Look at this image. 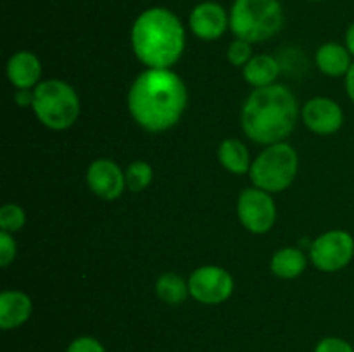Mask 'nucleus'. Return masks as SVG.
Returning a JSON list of instances; mask_svg holds the SVG:
<instances>
[{
    "label": "nucleus",
    "mask_w": 354,
    "mask_h": 352,
    "mask_svg": "<svg viewBox=\"0 0 354 352\" xmlns=\"http://www.w3.org/2000/svg\"><path fill=\"white\" fill-rule=\"evenodd\" d=\"M283 24L279 0H235L230 10V28L237 38L256 43L272 38Z\"/></svg>",
    "instance_id": "obj_4"
},
{
    "label": "nucleus",
    "mask_w": 354,
    "mask_h": 352,
    "mask_svg": "<svg viewBox=\"0 0 354 352\" xmlns=\"http://www.w3.org/2000/svg\"><path fill=\"white\" fill-rule=\"evenodd\" d=\"M156 293H158L162 302L169 304V306H176V304H182L190 293L189 283L183 282L175 273H165L158 278Z\"/></svg>",
    "instance_id": "obj_19"
},
{
    "label": "nucleus",
    "mask_w": 354,
    "mask_h": 352,
    "mask_svg": "<svg viewBox=\"0 0 354 352\" xmlns=\"http://www.w3.org/2000/svg\"><path fill=\"white\" fill-rule=\"evenodd\" d=\"M297 102L286 85L256 88L242 107V130L256 144H280L292 133Z\"/></svg>",
    "instance_id": "obj_2"
},
{
    "label": "nucleus",
    "mask_w": 354,
    "mask_h": 352,
    "mask_svg": "<svg viewBox=\"0 0 354 352\" xmlns=\"http://www.w3.org/2000/svg\"><path fill=\"white\" fill-rule=\"evenodd\" d=\"M317 66L328 76L348 75L351 68V52L339 43H325L317 52Z\"/></svg>",
    "instance_id": "obj_15"
},
{
    "label": "nucleus",
    "mask_w": 354,
    "mask_h": 352,
    "mask_svg": "<svg viewBox=\"0 0 354 352\" xmlns=\"http://www.w3.org/2000/svg\"><path fill=\"white\" fill-rule=\"evenodd\" d=\"M33 110L41 124L50 130L73 126L80 114V99L75 88L61 79H47L33 92Z\"/></svg>",
    "instance_id": "obj_5"
},
{
    "label": "nucleus",
    "mask_w": 354,
    "mask_h": 352,
    "mask_svg": "<svg viewBox=\"0 0 354 352\" xmlns=\"http://www.w3.org/2000/svg\"><path fill=\"white\" fill-rule=\"evenodd\" d=\"M16 257V242L9 231H0V266H9Z\"/></svg>",
    "instance_id": "obj_23"
},
{
    "label": "nucleus",
    "mask_w": 354,
    "mask_h": 352,
    "mask_svg": "<svg viewBox=\"0 0 354 352\" xmlns=\"http://www.w3.org/2000/svg\"><path fill=\"white\" fill-rule=\"evenodd\" d=\"M306 268V255L294 247H286L272 257V271L279 278H297Z\"/></svg>",
    "instance_id": "obj_18"
},
{
    "label": "nucleus",
    "mask_w": 354,
    "mask_h": 352,
    "mask_svg": "<svg viewBox=\"0 0 354 352\" xmlns=\"http://www.w3.org/2000/svg\"><path fill=\"white\" fill-rule=\"evenodd\" d=\"M346 47L354 55V23L348 28V33H346Z\"/></svg>",
    "instance_id": "obj_28"
},
{
    "label": "nucleus",
    "mask_w": 354,
    "mask_h": 352,
    "mask_svg": "<svg viewBox=\"0 0 354 352\" xmlns=\"http://www.w3.org/2000/svg\"><path fill=\"white\" fill-rule=\"evenodd\" d=\"M354 238L344 230H332L313 242L310 257L318 269L327 273L339 271L351 262Z\"/></svg>",
    "instance_id": "obj_7"
},
{
    "label": "nucleus",
    "mask_w": 354,
    "mask_h": 352,
    "mask_svg": "<svg viewBox=\"0 0 354 352\" xmlns=\"http://www.w3.org/2000/svg\"><path fill=\"white\" fill-rule=\"evenodd\" d=\"M346 90H348L349 99L354 102V62L351 68H349L348 75H346Z\"/></svg>",
    "instance_id": "obj_27"
},
{
    "label": "nucleus",
    "mask_w": 354,
    "mask_h": 352,
    "mask_svg": "<svg viewBox=\"0 0 354 352\" xmlns=\"http://www.w3.org/2000/svg\"><path fill=\"white\" fill-rule=\"evenodd\" d=\"M7 76L10 83L19 90H28L37 85L41 76V64L31 52L21 50L7 62Z\"/></svg>",
    "instance_id": "obj_14"
},
{
    "label": "nucleus",
    "mask_w": 354,
    "mask_h": 352,
    "mask_svg": "<svg viewBox=\"0 0 354 352\" xmlns=\"http://www.w3.org/2000/svg\"><path fill=\"white\" fill-rule=\"evenodd\" d=\"M239 219L251 233H266L277 219V207L268 192L261 188H245L239 195Z\"/></svg>",
    "instance_id": "obj_9"
},
{
    "label": "nucleus",
    "mask_w": 354,
    "mask_h": 352,
    "mask_svg": "<svg viewBox=\"0 0 354 352\" xmlns=\"http://www.w3.org/2000/svg\"><path fill=\"white\" fill-rule=\"evenodd\" d=\"M189 292L197 302L214 306L230 299L234 292V278L218 266H203L189 278Z\"/></svg>",
    "instance_id": "obj_8"
},
{
    "label": "nucleus",
    "mask_w": 354,
    "mask_h": 352,
    "mask_svg": "<svg viewBox=\"0 0 354 352\" xmlns=\"http://www.w3.org/2000/svg\"><path fill=\"white\" fill-rule=\"evenodd\" d=\"M227 54L232 66H242V68H244V66L251 61V43L242 40V38H237V40H234L230 43Z\"/></svg>",
    "instance_id": "obj_22"
},
{
    "label": "nucleus",
    "mask_w": 354,
    "mask_h": 352,
    "mask_svg": "<svg viewBox=\"0 0 354 352\" xmlns=\"http://www.w3.org/2000/svg\"><path fill=\"white\" fill-rule=\"evenodd\" d=\"M280 72V66L272 55H254L251 61L244 66V78L249 85L256 88L275 85V79Z\"/></svg>",
    "instance_id": "obj_16"
},
{
    "label": "nucleus",
    "mask_w": 354,
    "mask_h": 352,
    "mask_svg": "<svg viewBox=\"0 0 354 352\" xmlns=\"http://www.w3.org/2000/svg\"><path fill=\"white\" fill-rule=\"evenodd\" d=\"M304 124L318 135H332L344 123V113L335 100L315 97L303 109Z\"/></svg>",
    "instance_id": "obj_11"
},
{
    "label": "nucleus",
    "mask_w": 354,
    "mask_h": 352,
    "mask_svg": "<svg viewBox=\"0 0 354 352\" xmlns=\"http://www.w3.org/2000/svg\"><path fill=\"white\" fill-rule=\"evenodd\" d=\"M152 176H154V171H152L151 164H147L145 161L131 162L127 168V173H124L127 188L130 192H142V190L151 185Z\"/></svg>",
    "instance_id": "obj_20"
},
{
    "label": "nucleus",
    "mask_w": 354,
    "mask_h": 352,
    "mask_svg": "<svg viewBox=\"0 0 354 352\" xmlns=\"http://www.w3.org/2000/svg\"><path fill=\"white\" fill-rule=\"evenodd\" d=\"M230 24L223 7L216 2L199 3L190 14V28L201 40H216Z\"/></svg>",
    "instance_id": "obj_12"
},
{
    "label": "nucleus",
    "mask_w": 354,
    "mask_h": 352,
    "mask_svg": "<svg viewBox=\"0 0 354 352\" xmlns=\"http://www.w3.org/2000/svg\"><path fill=\"white\" fill-rule=\"evenodd\" d=\"M31 299L19 290H6L0 293V328L12 330L26 323L31 316Z\"/></svg>",
    "instance_id": "obj_13"
},
{
    "label": "nucleus",
    "mask_w": 354,
    "mask_h": 352,
    "mask_svg": "<svg viewBox=\"0 0 354 352\" xmlns=\"http://www.w3.org/2000/svg\"><path fill=\"white\" fill-rule=\"evenodd\" d=\"M315 352H354L353 345L346 342L344 338L327 337L315 347Z\"/></svg>",
    "instance_id": "obj_25"
},
{
    "label": "nucleus",
    "mask_w": 354,
    "mask_h": 352,
    "mask_svg": "<svg viewBox=\"0 0 354 352\" xmlns=\"http://www.w3.org/2000/svg\"><path fill=\"white\" fill-rule=\"evenodd\" d=\"M26 223V214H24L23 207L17 204H3L0 209V228L9 233H16Z\"/></svg>",
    "instance_id": "obj_21"
},
{
    "label": "nucleus",
    "mask_w": 354,
    "mask_h": 352,
    "mask_svg": "<svg viewBox=\"0 0 354 352\" xmlns=\"http://www.w3.org/2000/svg\"><path fill=\"white\" fill-rule=\"evenodd\" d=\"M90 190L104 200H114L123 193L127 186L124 173L111 159H97L86 171Z\"/></svg>",
    "instance_id": "obj_10"
},
{
    "label": "nucleus",
    "mask_w": 354,
    "mask_h": 352,
    "mask_svg": "<svg viewBox=\"0 0 354 352\" xmlns=\"http://www.w3.org/2000/svg\"><path fill=\"white\" fill-rule=\"evenodd\" d=\"M256 188L265 192H282L297 175V154L292 145L273 144L258 155L249 169Z\"/></svg>",
    "instance_id": "obj_6"
},
{
    "label": "nucleus",
    "mask_w": 354,
    "mask_h": 352,
    "mask_svg": "<svg viewBox=\"0 0 354 352\" xmlns=\"http://www.w3.org/2000/svg\"><path fill=\"white\" fill-rule=\"evenodd\" d=\"M187 107V88L169 69L149 68L128 92V109L144 130L159 133L175 126Z\"/></svg>",
    "instance_id": "obj_1"
},
{
    "label": "nucleus",
    "mask_w": 354,
    "mask_h": 352,
    "mask_svg": "<svg viewBox=\"0 0 354 352\" xmlns=\"http://www.w3.org/2000/svg\"><path fill=\"white\" fill-rule=\"evenodd\" d=\"M66 352H106V349L97 338L80 337L68 345Z\"/></svg>",
    "instance_id": "obj_24"
},
{
    "label": "nucleus",
    "mask_w": 354,
    "mask_h": 352,
    "mask_svg": "<svg viewBox=\"0 0 354 352\" xmlns=\"http://www.w3.org/2000/svg\"><path fill=\"white\" fill-rule=\"evenodd\" d=\"M135 55L149 68L169 69L183 54L185 31L178 17L168 9L144 10L131 28Z\"/></svg>",
    "instance_id": "obj_3"
},
{
    "label": "nucleus",
    "mask_w": 354,
    "mask_h": 352,
    "mask_svg": "<svg viewBox=\"0 0 354 352\" xmlns=\"http://www.w3.org/2000/svg\"><path fill=\"white\" fill-rule=\"evenodd\" d=\"M218 159L227 171L234 175H244L251 169V155L248 147L237 138H227L218 147Z\"/></svg>",
    "instance_id": "obj_17"
},
{
    "label": "nucleus",
    "mask_w": 354,
    "mask_h": 352,
    "mask_svg": "<svg viewBox=\"0 0 354 352\" xmlns=\"http://www.w3.org/2000/svg\"><path fill=\"white\" fill-rule=\"evenodd\" d=\"M16 102L19 104L21 107L33 106V93H30L28 90H21V92H17L16 95Z\"/></svg>",
    "instance_id": "obj_26"
}]
</instances>
